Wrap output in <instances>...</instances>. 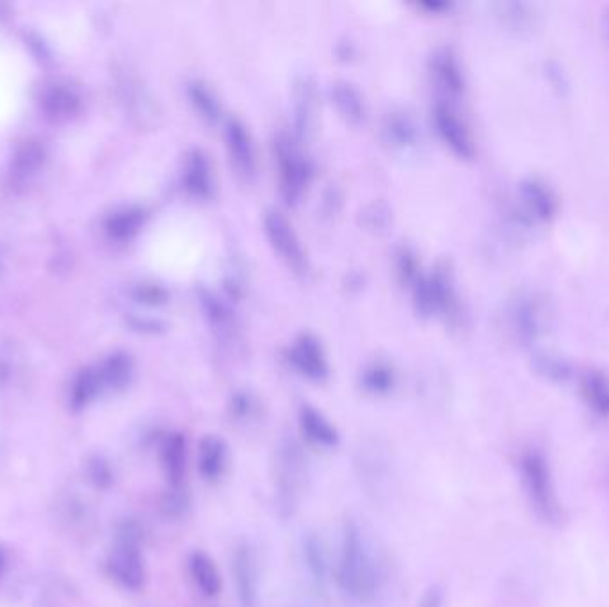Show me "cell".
<instances>
[{
    "label": "cell",
    "mask_w": 609,
    "mask_h": 607,
    "mask_svg": "<svg viewBox=\"0 0 609 607\" xmlns=\"http://www.w3.org/2000/svg\"><path fill=\"white\" fill-rule=\"evenodd\" d=\"M225 139H227L228 154L236 170L246 177H252L255 171V152H253L250 132H246L243 123L230 120L225 127Z\"/></svg>",
    "instance_id": "13"
},
{
    "label": "cell",
    "mask_w": 609,
    "mask_h": 607,
    "mask_svg": "<svg viewBox=\"0 0 609 607\" xmlns=\"http://www.w3.org/2000/svg\"><path fill=\"white\" fill-rule=\"evenodd\" d=\"M291 364L298 373L312 381H323L328 376V364L319 342L312 337H301L291 349Z\"/></svg>",
    "instance_id": "10"
},
{
    "label": "cell",
    "mask_w": 609,
    "mask_h": 607,
    "mask_svg": "<svg viewBox=\"0 0 609 607\" xmlns=\"http://www.w3.org/2000/svg\"><path fill=\"white\" fill-rule=\"evenodd\" d=\"M435 73L439 77L440 84L446 88L449 93H460L462 91V77L458 72V66H456L453 57L449 54H440L435 59Z\"/></svg>",
    "instance_id": "23"
},
{
    "label": "cell",
    "mask_w": 609,
    "mask_h": 607,
    "mask_svg": "<svg viewBox=\"0 0 609 607\" xmlns=\"http://www.w3.org/2000/svg\"><path fill=\"white\" fill-rule=\"evenodd\" d=\"M394 381H396V378H394V373H392L389 365H369L362 374L364 389L371 394H376V396L389 394L390 390L394 389Z\"/></svg>",
    "instance_id": "21"
},
{
    "label": "cell",
    "mask_w": 609,
    "mask_h": 607,
    "mask_svg": "<svg viewBox=\"0 0 609 607\" xmlns=\"http://www.w3.org/2000/svg\"><path fill=\"white\" fill-rule=\"evenodd\" d=\"M106 389H123L132 376V362L125 355H114L100 367Z\"/></svg>",
    "instance_id": "20"
},
{
    "label": "cell",
    "mask_w": 609,
    "mask_h": 607,
    "mask_svg": "<svg viewBox=\"0 0 609 607\" xmlns=\"http://www.w3.org/2000/svg\"><path fill=\"white\" fill-rule=\"evenodd\" d=\"M278 171H280V189L287 202H296L309 180V168L303 161L298 148L287 138L278 139Z\"/></svg>",
    "instance_id": "6"
},
{
    "label": "cell",
    "mask_w": 609,
    "mask_h": 607,
    "mask_svg": "<svg viewBox=\"0 0 609 607\" xmlns=\"http://www.w3.org/2000/svg\"><path fill=\"white\" fill-rule=\"evenodd\" d=\"M275 470L278 510L282 517H289L298 508L301 492L307 481V458L294 440L280 442Z\"/></svg>",
    "instance_id": "3"
},
{
    "label": "cell",
    "mask_w": 609,
    "mask_h": 607,
    "mask_svg": "<svg viewBox=\"0 0 609 607\" xmlns=\"http://www.w3.org/2000/svg\"><path fill=\"white\" fill-rule=\"evenodd\" d=\"M298 422H300L301 435L307 438L312 446L321 449H333L339 446V431L314 406H301Z\"/></svg>",
    "instance_id": "12"
},
{
    "label": "cell",
    "mask_w": 609,
    "mask_h": 607,
    "mask_svg": "<svg viewBox=\"0 0 609 607\" xmlns=\"http://www.w3.org/2000/svg\"><path fill=\"white\" fill-rule=\"evenodd\" d=\"M586 405L599 417L609 419V378L602 373H588L581 385Z\"/></svg>",
    "instance_id": "17"
},
{
    "label": "cell",
    "mask_w": 609,
    "mask_h": 607,
    "mask_svg": "<svg viewBox=\"0 0 609 607\" xmlns=\"http://www.w3.org/2000/svg\"><path fill=\"white\" fill-rule=\"evenodd\" d=\"M198 472L203 481L218 483L228 469V444L218 435H207L198 444Z\"/></svg>",
    "instance_id": "8"
},
{
    "label": "cell",
    "mask_w": 609,
    "mask_h": 607,
    "mask_svg": "<svg viewBox=\"0 0 609 607\" xmlns=\"http://www.w3.org/2000/svg\"><path fill=\"white\" fill-rule=\"evenodd\" d=\"M104 389H106V385L102 380L100 369H88L75 381L72 403L75 408H84V406L90 405L93 399H97Z\"/></svg>",
    "instance_id": "19"
},
{
    "label": "cell",
    "mask_w": 609,
    "mask_h": 607,
    "mask_svg": "<svg viewBox=\"0 0 609 607\" xmlns=\"http://www.w3.org/2000/svg\"><path fill=\"white\" fill-rule=\"evenodd\" d=\"M333 104L342 118L350 123H358L364 118V102L358 91L346 82L335 84L332 90Z\"/></svg>",
    "instance_id": "18"
},
{
    "label": "cell",
    "mask_w": 609,
    "mask_h": 607,
    "mask_svg": "<svg viewBox=\"0 0 609 607\" xmlns=\"http://www.w3.org/2000/svg\"><path fill=\"white\" fill-rule=\"evenodd\" d=\"M189 97L193 106L196 107V111L200 113L203 120H207L209 123H214L220 118V104L216 97L212 95V91L200 82H193L191 88H189Z\"/></svg>",
    "instance_id": "22"
},
{
    "label": "cell",
    "mask_w": 609,
    "mask_h": 607,
    "mask_svg": "<svg viewBox=\"0 0 609 607\" xmlns=\"http://www.w3.org/2000/svg\"><path fill=\"white\" fill-rule=\"evenodd\" d=\"M187 565H189V574L193 577L196 588L202 591L205 597H216V595H220L223 581H221L220 570H218L216 563L212 561L209 554H205V552L202 551H195L189 556Z\"/></svg>",
    "instance_id": "14"
},
{
    "label": "cell",
    "mask_w": 609,
    "mask_h": 607,
    "mask_svg": "<svg viewBox=\"0 0 609 607\" xmlns=\"http://www.w3.org/2000/svg\"><path fill=\"white\" fill-rule=\"evenodd\" d=\"M237 599L243 607H257L260 595L259 563L250 543H239L232 556Z\"/></svg>",
    "instance_id": "7"
},
{
    "label": "cell",
    "mask_w": 609,
    "mask_h": 607,
    "mask_svg": "<svg viewBox=\"0 0 609 607\" xmlns=\"http://www.w3.org/2000/svg\"><path fill=\"white\" fill-rule=\"evenodd\" d=\"M419 607H446L444 606V590L439 584H433L424 591Z\"/></svg>",
    "instance_id": "28"
},
{
    "label": "cell",
    "mask_w": 609,
    "mask_h": 607,
    "mask_svg": "<svg viewBox=\"0 0 609 607\" xmlns=\"http://www.w3.org/2000/svg\"><path fill=\"white\" fill-rule=\"evenodd\" d=\"M264 230L280 259L285 260V264L296 273H305L307 257L289 221L280 212H268L264 218Z\"/></svg>",
    "instance_id": "5"
},
{
    "label": "cell",
    "mask_w": 609,
    "mask_h": 607,
    "mask_svg": "<svg viewBox=\"0 0 609 607\" xmlns=\"http://www.w3.org/2000/svg\"><path fill=\"white\" fill-rule=\"evenodd\" d=\"M230 415L236 422H250L257 415V405H255L252 397L246 396V394H237L236 397H232Z\"/></svg>",
    "instance_id": "27"
},
{
    "label": "cell",
    "mask_w": 609,
    "mask_h": 607,
    "mask_svg": "<svg viewBox=\"0 0 609 607\" xmlns=\"http://www.w3.org/2000/svg\"><path fill=\"white\" fill-rule=\"evenodd\" d=\"M159 460L170 486H184L187 472V440L182 433L164 437L159 449Z\"/></svg>",
    "instance_id": "11"
},
{
    "label": "cell",
    "mask_w": 609,
    "mask_h": 607,
    "mask_svg": "<svg viewBox=\"0 0 609 607\" xmlns=\"http://www.w3.org/2000/svg\"><path fill=\"white\" fill-rule=\"evenodd\" d=\"M6 565H8V558H6V552L0 549V577L6 572Z\"/></svg>",
    "instance_id": "29"
},
{
    "label": "cell",
    "mask_w": 609,
    "mask_h": 607,
    "mask_svg": "<svg viewBox=\"0 0 609 607\" xmlns=\"http://www.w3.org/2000/svg\"><path fill=\"white\" fill-rule=\"evenodd\" d=\"M337 581L351 599L366 604L373 602L382 588V567L355 520H346L344 524Z\"/></svg>",
    "instance_id": "1"
},
{
    "label": "cell",
    "mask_w": 609,
    "mask_h": 607,
    "mask_svg": "<svg viewBox=\"0 0 609 607\" xmlns=\"http://www.w3.org/2000/svg\"><path fill=\"white\" fill-rule=\"evenodd\" d=\"M433 118H435V125H437V130H439L440 138L444 139V143L456 155L465 157V159L471 157L472 152H474L471 136H469V132L465 129V125L460 122V118L453 113V109L439 102L435 106Z\"/></svg>",
    "instance_id": "9"
},
{
    "label": "cell",
    "mask_w": 609,
    "mask_h": 607,
    "mask_svg": "<svg viewBox=\"0 0 609 607\" xmlns=\"http://www.w3.org/2000/svg\"><path fill=\"white\" fill-rule=\"evenodd\" d=\"M520 478L536 513L545 522H556L560 518V504L544 456L536 451L524 454L520 460Z\"/></svg>",
    "instance_id": "4"
},
{
    "label": "cell",
    "mask_w": 609,
    "mask_h": 607,
    "mask_svg": "<svg viewBox=\"0 0 609 607\" xmlns=\"http://www.w3.org/2000/svg\"><path fill=\"white\" fill-rule=\"evenodd\" d=\"M139 529L132 524L123 526L113 549L106 559L107 575L123 590L139 591L147 583V565L139 547Z\"/></svg>",
    "instance_id": "2"
},
{
    "label": "cell",
    "mask_w": 609,
    "mask_h": 607,
    "mask_svg": "<svg viewBox=\"0 0 609 607\" xmlns=\"http://www.w3.org/2000/svg\"><path fill=\"white\" fill-rule=\"evenodd\" d=\"M303 559L310 581L316 586V590L325 591L328 583V559H326L325 545L314 533H309L303 538Z\"/></svg>",
    "instance_id": "15"
},
{
    "label": "cell",
    "mask_w": 609,
    "mask_h": 607,
    "mask_svg": "<svg viewBox=\"0 0 609 607\" xmlns=\"http://www.w3.org/2000/svg\"><path fill=\"white\" fill-rule=\"evenodd\" d=\"M184 184L187 191L198 198H207L212 191L211 170L205 155L193 152L187 159L186 171H184Z\"/></svg>",
    "instance_id": "16"
},
{
    "label": "cell",
    "mask_w": 609,
    "mask_h": 607,
    "mask_svg": "<svg viewBox=\"0 0 609 607\" xmlns=\"http://www.w3.org/2000/svg\"><path fill=\"white\" fill-rule=\"evenodd\" d=\"M161 510L170 518H180L189 510V495L184 486H170L161 501Z\"/></svg>",
    "instance_id": "25"
},
{
    "label": "cell",
    "mask_w": 609,
    "mask_h": 607,
    "mask_svg": "<svg viewBox=\"0 0 609 607\" xmlns=\"http://www.w3.org/2000/svg\"><path fill=\"white\" fill-rule=\"evenodd\" d=\"M43 161V152L40 146L25 145L17 155V173L18 175H31L38 170L40 162Z\"/></svg>",
    "instance_id": "26"
},
{
    "label": "cell",
    "mask_w": 609,
    "mask_h": 607,
    "mask_svg": "<svg viewBox=\"0 0 609 607\" xmlns=\"http://www.w3.org/2000/svg\"><path fill=\"white\" fill-rule=\"evenodd\" d=\"M141 221H143V216L136 209L118 212L116 216L109 219V234L116 239H127L138 230Z\"/></svg>",
    "instance_id": "24"
}]
</instances>
